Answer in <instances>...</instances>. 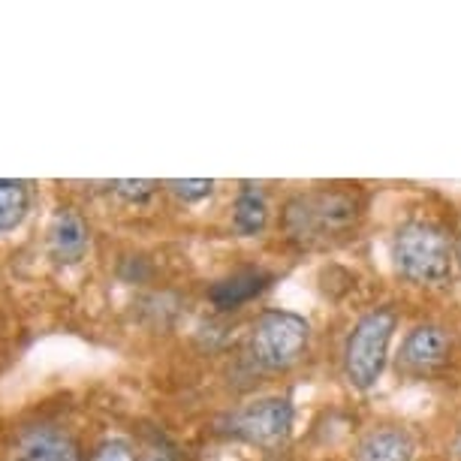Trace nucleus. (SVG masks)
<instances>
[{
	"instance_id": "obj_9",
	"label": "nucleus",
	"mask_w": 461,
	"mask_h": 461,
	"mask_svg": "<svg viewBox=\"0 0 461 461\" xmlns=\"http://www.w3.org/2000/svg\"><path fill=\"white\" fill-rule=\"evenodd\" d=\"M416 440L402 425H377L356 443L353 461H413Z\"/></svg>"
},
{
	"instance_id": "obj_8",
	"label": "nucleus",
	"mask_w": 461,
	"mask_h": 461,
	"mask_svg": "<svg viewBox=\"0 0 461 461\" xmlns=\"http://www.w3.org/2000/svg\"><path fill=\"white\" fill-rule=\"evenodd\" d=\"M272 284H275V275L266 272V268H239V272L226 275L221 281L212 284L208 302H212L217 311H236L241 304H250L254 299H259Z\"/></svg>"
},
{
	"instance_id": "obj_5",
	"label": "nucleus",
	"mask_w": 461,
	"mask_h": 461,
	"mask_svg": "<svg viewBox=\"0 0 461 461\" xmlns=\"http://www.w3.org/2000/svg\"><path fill=\"white\" fill-rule=\"evenodd\" d=\"M293 402L286 395H259L241 404L232 416L230 429L239 440L254 447H275L293 431Z\"/></svg>"
},
{
	"instance_id": "obj_6",
	"label": "nucleus",
	"mask_w": 461,
	"mask_h": 461,
	"mask_svg": "<svg viewBox=\"0 0 461 461\" xmlns=\"http://www.w3.org/2000/svg\"><path fill=\"white\" fill-rule=\"evenodd\" d=\"M449 353H452L449 329L440 323H420L407 332L402 353H398V362L411 374H429L443 368L449 362Z\"/></svg>"
},
{
	"instance_id": "obj_11",
	"label": "nucleus",
	"mask_w": 461,
	"mask_h": 461,
	"mask_svg": "<svg viewBox=\"0 0 461 461\" xmlns=\"http://www.w3.org/2000/svg\"><path fill=\"white\" fill-rule=\"evenodd\" d=\"M268 217H272V205H268L266 190L254 181H241L236 203H232V230L241 239H257L266 232Z\"/></svg>"
},
{
	"instance_id": "obj_12",
	"label": "nucleus",
	"mask_w": 461,
	"mask_h": 461,
	"mask_svg": "<svg viewBox=\"0 0 461 461\" xmlns=\"http://www.w3.org/2000/svg\"><path fill=\"white\" fill-rule=\"evenodd\" d=\"M33 190L24 178H0V236H10L28 221Z\"/></svg>"
},
{
	"instance_id": "obj_7",
	"label": "nucleus",
	"mask_w": 461,
	"mask_h": 461,
	"mask_svg": "<svg viewBox=\"0 0 461 461\" xmlns=\"http://www.w3.org/2000/svg\"><path fill=\"white\" fill-rule=\"evenodd\" d=\"M91 248V230L76 208H58L49 223V254L58 266L82 263Z\"/></svg>"
},
{
	"instance_id": "obj_3",
	"label": "nucleus",
	"mask_w": 461,
	"mask_h": 461,
	"mask_svg": "<svg viewBox=\"0 0 461 461\" xmlns=\"http://www.w3.org/2000/svg\"><path fill=\"white\" fill-rule=\"evenodd\" d=\"M398 332L395 308H374L353 323L344 341V377L359 393H371L380 383Z\"/></svg>"
},
{
	"instance_id": "obj_13",
	"label": "nucleus",
	"mask_w": 461,
	"mask_h": 461,
	"mask_svg": "<svg viewBox=\"0 0 461 461\" xmlns=\"http://www.w3.org/2000/svg\"><path fill=\"white\" fill-rule=\"evenodd\" d=\"M169 194L181 199V203L194 205V203H203L214 194V181L212 178H172L167 181Z\"/></svg>"
},
{
	"instance_id": "obj_10",
	"label": "nucleus",
	"mask_w": 461,
	"mask_h": 461,
	"mask_svg": "<svg viewBox=\"0 0 461 461\" xmlns=\"http://www.w3.org/2000/svg\"><path fill=\"white\" fill-rule=\"evenodd\" d=\"M19 461H82L79 443L55 425H37L19 440Z\"/></svg>"
},
{
	"instance_id": "obj_14",
	"label": "nucleus",
	"mask_w": 461,
	"mask_h": 461,
	"mask_svg": "<svg viewBox=\"0 0 461 461\" xmlns=\"http://www.w3.org/2000/svg\"><path fill=\"white\" fill-rule=\"evenodd\" d=\"M158 187H160L158 181H148V178H118V181H112V190H115V196H121L130 205L148 203Z\"/></svg>"
},
{
	"instance_id": "obj_2",
	"label": "nucleus",
	"mask_w": 461,
	"mask_h": 461,
	"mask_svg": "<svg viewBox=\"0 0 461 461\" xmlns=\"http://www.w3.org/2000/svg\"><path fill=\"white\" fill-rule=\"evenodd\" d=\"M393 266L395 272L413 286H438L452 284L458 268V248L452 232L434 221H407L393 236Z\"/></svg>"
},
{
	"instance_id": "obj_15",
	"label": "nucleus",
	"mask_w": 461,
	"mask_h": 461,
	"mask_svg": "<svg viewBox=\"0 0 461 461\" xmlns=\"http://www.w3.org/2000/svg\"><path fill=\"white\" fill-rule=\"evenodd\" d=\"M88 461H139V458H136V452H133V447H130L127 440L109 438V440H103V443L94 447Z\"/></svg>"
},
{
	"instance_id": "obj_1",
	"label": "nucleus",
	"mask_w": 461,
	"mask_h": 461,
	"mask_svg": "<svg viewBox=\"0 0 461 461\" xmlns=\"http://www.w3.org/2000/svg\"><path fill=\"white\" fill-rule=\"evenodd\" d=\"M365 214V199L350 187L299 190L281 208L284 239L295 248L317 250L344 241Z\"/></svg>"
},
{
	"instance_id": "obj_4",
	"label": "nucleus",
	"mask_w": 461,
	"mask_h": 461,
	"mask_svg": "<svg viewBox=\"0 0 461 461\" xmlns=\"http://www.w3.org/2000/svg\"><path fill=\"white\" fill-rule=\"evenodd\" d=\"M311 347V323L295 311H263L248 335V353L259 368L286 371L304 359Z\"/></svg>"
},
{
	"instance_id": "obj_16",
	"label": "nucleus",
	"mask_w": 461,
	"mask_h": 461,
	"mask_svg": "<svg viewBox=\"0 0 461 461\" xmlns=\"http://www.w3.org/2000/svg\"><path fill=\"white\" fill-rule=\"evenodd\" d=\"M139 461H172L169 456H160V452H151V456H145V458H139Z\"/></svg>"
}]
</instances>
